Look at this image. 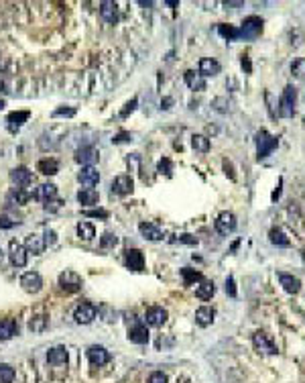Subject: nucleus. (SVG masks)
<instances>
[{"label":"nucleus","mask_w":305,"mask_h":383,"mask_svg":"<svg viewBox=\"0 0 305 383\" xmlns=\"http://www.w3.org/2000/svg\"><path fill=\"white\" fill-rule=\"evenodd\" d=\"M254 141H257V157L259 159H267L279 147V139L273 137V135H268L265 128H261L257 132V139H254Z\"/></svg>","instance_id":"nucleus-1"},{"label":"nucleus","mask_w":305,"mask_h":383,"mask_svg":"<svg viewBox=\"0 0 305 383\" xmlns=\"http://www.w3.org/2000/svg\"><path fill=\"white\" fill-rule=\"evenodd\" d=\"M295 104H297V90L293 86H287L279 98V116L281 119H291L295 114Z\"/></svg>","instance_id":"nucleus-2"},{"label":"nucleus","mask_w":305,"mask_h":383,"mask_svg":"<svg viewBox=\"0 0 305 383\" xmlns=\"http://www.w3.org/2000/svg\"><path fill=\"white\" fill-rule=\"evenodd\" d=\"M238 33H240V39H257L263 33V19L261 16H246Z\"/></svg>","instance_id":"nucleus-3"},{"label":"nucleus","mask_w":305,"mask_h":383,"mask_svg":"<svg viewBox=\"0 0 305 383\" xmlns=\"http://www.w3.org/2000/svg\"><path fill=\"white\" fill-rule=\"evenodd\" d=\"M252 342H254V346H257V351H261V353H265V355H277V353H279V348H277L275 340L270 339L267 332H261V330L254 332Z\"/></svg>","instance_id":"nucleus-4"},{"label":"nucleus","mask_w":305,"mask_h":383,"mask_svg":"<svg viewBox=\"0 0 305 383\" xmlns=\"http://www.w3.org/2000/svg\"><path fill=\"white\" fill-rule=\"evenodd\" d=\"M59 286H61V290L70 292V294L79 292L81 290V277L72 269H65L63 273H59Z\"/></svg>","instance_id":"nucleus-5"},{"label":"nucleus","mask_w":305,"mask_h":383,"mask_svg":"<svg viewBox=\"0 0 305 383\" xmlns=\"http://www.w3.org/2000/svg\"><path fill=\"white\" fill-rule=\"evenodd\" d=\"M216 230L220 232V235H224V237H228L230 232H234L236 230V216L232 214V212H220V216L216 218Z\"/></svg>","instance_id":"nucleus-6"},{"label":"nucleus","mask_w":305,"mask_h":383,"mask_svg":"<svg viewBox=\"0 0 305 383\" xmlns=\"http://www.w3.org/2000/svg\"><path fill=\"white\" fill-rule=\"evenodd\" d=\"M8 259L14 267H25L27 265V249L25 245L16 243V241H10L8 245Z\"/></svg>","instance_id":"nucleus-7"},{"label":"nucleus","mask_w":305,"mask_h":383,"mask_svg":"<svg viewBox=\"0 0 305 383\" xmlns=\"http://www.w3.org/2000/svg\"><path fill=\"white\" fill-rule=\"evenodd\" d=\"M21 288H23L27 294H37V292H41V288H43V277H41L37 271H27V273L21 277Z\"/></svg>","instance_id":"nucleus-8"},{"label":"nucleus","mask_w":305,"mask_h":383,"mask_svg":"<svg viewBox=\"0 0 305 383\" xmlns=\"http://www.w3.org/2000/svg\"><path fill=\"white\" fill-rule=\"evenodd\" d=\"M128 340L134 344H147L149 342V330L141 320H134V324L128 326Z\"/></svg>","instance_id":"nucleus-9"},{"label":"nucleus","mask_w":305,"mask_h":383,"mask_svg":"<svg viewBox=\"0 0 305 383\" xmlns=\"http://www.w3.org/2000/svg\"><path fill=\"white\" fill-rule=\"evenodd\" d=\"M96 314H98V308L94 304H79L74 312V318L77 324H90L96 318Z\"/></svg>","instance_id":"nucleus-10"},{"label":"nucleus","mask_w":305,"mask_h":383,"mask_svg":"<svg viewBox=\"0 0 305 383\" xmlns=\"http://www.w3.org/2000/svg\"><path fill=\"white\" fill-rule=\"evenodd\" d=\"M145 320L149 326H163L167 322V310L161 306H151L145 312Z\"/></svg>","instance_id":"nucleus-11"},{"label":"nucleus","mask_w":305,"mask_h":383,"mask_svg":"<svg viewBox=\"0 0 305 383\" xmlns=\"http://www.w3.org/2000/svg\"><path fill=\"white\" fill-rule=\"evenodd\" d=\"M124 261H126V267L132 269V271H143L145 269V257L139 249H126L124 251Z\"/></svg>","instance_id":"nucleus-12"},{"label":"nucleus","mask_w":305,"mask_h":383,"mask_svg":"<svg viewBox=\"0 0 305 383\" xmlns=\"http://www.w3.org/2000/svg\"><path fill=\"white\" fill-rule=\"evenodd\" d=\"M88 359L92 363V367H102V365H106L110 361V353L106 351L104 346L94 344V346L88 348Z\"/></svg>","instance_id":"nucleus-13"},{"label":"nucleus","mask_w":305,"mask_h":383,"mask_svg":"<svg viewBox=\"0 0 305 383\" xmlns=\"http://www.w3.org/2000/svg\"><path fill=\"white\" fill-rule=\"evenodd\" d=\"M132 190H134V181L130 175H118L112 181V192L118 196H128V194H132Z\"/></svg>","instance_id":"nucleus-14"},{"label":"nucleus","mask_w":305,"mask_h":383,"mask_svg":"<svg viewBox=\"0 0 305 383\" xmlns=\"http://www.w3.org/2000/svg\"><path fill=\"white\" fill-rule=\"evenodd\" d=\"M77 179H79V184L92 188L100 181V171L94 168V165H86V168H81V171L77 173Z\"/></svg>","instance_id":"nucleus-15"},{"label":"nucleus","mask_w":305,"mask_h":383,"mask_svg":"<svg viewBox=\"0 0 305 383\" xmlns=\"http://www.w3.org/2000/svg\"><path fill=\"white\" fill-rule=\"evenodd\" d=\"M100 16L108 25H114L118 21V6H116V2H112V0H104V2H100Z\"/></svg>","instance_id":"nucleus-16"},{"label":"nucleus","mask_w":305,"mask_h":383,"mask_svg":"<svg viewBox=\"0 0 305 383\" xmlns=\"http://www.w3.org/2000/svg\"><path fill=\"white\" fill-rule=\"evenodd\" d=\"M76 161L81 163L83 168H86V165H94L98 161V151L94 147H81L76 151Z\"/></svg>","instance_id":"nucleus-17"},{"label":"nucleus","mask_w":305,"mask_h":383,"mask_svg":"<svg viewBox=\"0 0 305 383\" xmlns=\"http://www.w3.org/2000/svg\"><path fill=\"white\" fill-rule=\"evenodd\" d=\"M67 359H70V353H67L65 346H53V348H49V353H47V361L51 365H55V367L65 365Z\"/></svg>","instance_id":"nucleus-18"},{"label":"nucleus","mask_w":305,"mask_h":383,"mask_svg":"<svg viewBox=\"0 0 305 383\" xmlns=\"http://www.w3.org/2000/svg\"><path fill=\"white\" fill-rule=\"evenodd\" d=\"M214 318H216V310L210 308V306H201V308L195 310V322H197V326H201V328L210 326V324L214 322Z\"/></svg>","instance_id":"nucleus-19"},{"label":"nucleus","mask_w":305,"mask_h":383,"mask_svg":"<svg viewBox=\"0 0 305 383\" xmlns=\"http://www.w3.org/2000/svg\"><path fill=\"white\" fill-rule=\"evenodd\" d=\"M45 239L41 235H29L27 241H25V249L27 253H33V255H41L45 251Z\"/></svg>","instance_id":"nucleus-20"},{"label":"nucleus","mask_w":305,"mask_h":383,"mask_svg":"<svg viewBox=\"0 0 305 383\" xmlns=\"http://www.w3.org/2000/svg\"><path fill=\"white\" fill-rule=\"evenodd\" d=\"M277 277H279V281H281V286H283V290L285 292H289V294H299V290H301V281L297 279V277H293L291 273H277Z\"/></svg>","instance_id":"nucleus-21"},{"label":"nucleus","mask_w":305,"mask_h":383,"mask_svg":"<svg viewBox=\"0 0 305 383\" xmlns=\"http://www.w3.org/2000/svg\"><path fill=\"white\" fill-rule=\"evenodd\" d=\"M55 196H57L55 184H41L39 188H35V192H33V198L41 200V202H49V200H53Z\"/></svg>","instance_id":"nucleus-22"},{"label":"nucleus","mask_w":305,"mask_h":383,"mask_svg":"<svg viewBox=\"0 0 305 383\" xmlns=\"http://www.w3.org/2000/svg\"><path fill=\"white\" fill-rule=\"evenodd\" d=\"M10 179H12V184L16 186H29L31 184V179H33V173L29 171V168H14L10 171Z\"/></svg>","instance_id":"nucleus-23"},{"label":"nucleus","mask_w":305,"mask_h":383,"mask_svg":"<svg viewBox=\"0 0 305 383\" xmlns=\"http://www.w3.org/2000/svg\"><path fill=\"white\" fill-rule=\"evenodd\" d=\"M185 84L195 92H201V90H206V78L201 74H195L193 70H188L185 72Z\"/></svg>","instance_id":"nucleus-24"},{"label":"nucleus","mask_w":305,"mask_h":383,"mask_svg":"<svg viewBox=\"0 0 305 383\" xmlns=\"http://www.w3.org/2000/svg\"><path fill=\"white\" fill-rule=\"evenodd\" d=\"M139 230H141V235H143L147 241H161V239H163L161 228L155 226V224H151V222H141V224H139Z\"/></svg>","instance_id":"nucleus-25"},{"label":"nucleus","mask_w":305,"mask_h":383,"mask_svg":"<svg viewBox=\"0 0 305 383\" xmlns=\"http://www.w3.org/2000/svg\"><path fill=\"white\" fill-rule=\"evenodd\" d=\"M220 63L216 61V59H212V57H203L201 61H199V74L206 78V76H218L220 74Z\"/></svg>","instance_id":"nucleus-26"},{"label":"nucleus","mask_w":305,"mask_h":383,"mask_svg":"<svg viewBox=\"0 0 305 383\" xmlns=\"http://www.w3.org/2000/svg\"><path fill=\"white\" fill-rule=\"evenodd\" d=\"M19 335V324L14 320H0V340H8Z\"/></svg>","instance_id":"nucleus-27"},{"label":"nucleus","mask_w":305,"mask_h":383,"mask_svg":"<svg viewBox=\"0 0 305 383\" xmlns=\"http://www.w3.org/2000/svg\"><path fill=\"white\" fill-rule=\"evenodd\" d=\"M27 121H29V112H27V110L10 112V114H8V119H6V123H8V128H10V130H14V128H21V127H23Z\"/></svg>","instance_id":"nucleus-28"},{"label":"nucleus","mask_w":305,"mask_h":383,"mask_svg":"<svg viewBox=\"0 0 305 383\" xmlns=\"http://www.w3.org/2000/svg\"><path fill=\"white\" fill-rule=\"evenodd\" d=\"M77 202L81 206H94L98 202V192L94 188H86V190H81L77 194Z\"/></svg>","instance_id":"nucleus-29"},{"label":"nucleus","mask_w":305,"mask_h":383,"mask_svg":"<svg viewBox=\"0 0 305 383\" xmlns=\"http://www.w3.org/2000/svg\"><path fill=\"white\" fill-rule=\"evenodd\" d=\"M31 196H33V194L25 192L23 188H12V190L8 192V202H10V204H27Z\"/></svg>","instance_id":"nucleus-30"},{"label":"nucleus","mask_w":305,"mask_h":383,"mask_svg":"<svg viewBox=\"0 0 305 383\" xmlns=\"http://www.w3.org/2000/svg\"><path fill=\"white\" fill-rule=\"evenodd\" d=\"M37 170L43 173V175H55L59 171V163L55 159H41Z\"/></svg>","instance_id":"nucleus-31"},{"label":"nucleus","mask_w":305,"mask_h":383,"mask_svg":"<svg viewBox=\"0 0 305 383\" xmlns=\"http://www.w3.org/2000/svg\"><path fill=\"white\" fill-rule=\"evenodd\" d=\"M268 239H270V243H273L275 247H289L291 245L289 237H287L281 228H273V230H270L268 232Z\"/></svg>","instance_id":"nucleus-32"},{"label":"nucleus","mask_w":305,"mask_h":383,"mask_svg":"<svg viewBox=\"0 0 305 383\" xmlns=\"http://www.w3.org/2000/svg\"><path fill=\"white\" fill-rule=\"evenodd\" d=\"M214 294H216L214 281H201V284L197 286V290H195V296H197L199 299H210Z\"/></svg>","instance_id":"nucleus-33"},{"label":"nucleus","mask_w":305,"mask_h":383,"mask_svg":"<svg viewBox=\"0 0 305 383\" xmlns=\"http://www.w3.org/2000/svg\"><path fill=\"white\" fill-rule=\"evenodd\" d=\"M77 237L83 241H92L96 237V228L92 222H79L77 224Z\"/></svg>","instance_id":"nucleus-34"},{"label":"nucleus","mask_w":305,"mask_h":383,"mask_svg":"<svg viewBox=\"0 0 305 383\" xmlns=\"http://www.w3.org/2000/svg\"><path fill=\"white\" fill-rule=\"evenodd\" d=\"M181 277H183V284H185V286H193L195 281H203L201 273L195 271V269H190V267H183V269H181Z\"/></svg>","instance_id":"nucleus-35"},{"label":"nucleus","mask_w":305,"mask_h":383,"mask_svg":"<svg viewBox=\"0 0 305 383\" xmlns=\"http://www.w3.org/2000/svg\"><path fill=\"white\" fill-rule=\"evenodd\" d=\"M218 33H220V35H222L224 39H228V41L240 39V33H238V29H236V27H232V25H218Z\"/></svg>","instance_id":"nucleus-36"},{"label":"nucleus","mask_w":305,"mask_h":383,"mask_svg":"<svg viewBox=\"0 0 305 383\" xmlns=\"http://www.w3.org/2000/svg\"><path fill=\"white\" fill-rule=\"evenodd\" d=\"M191 145L195 151H201V153H208L210 151V139L203 137V135H193L191 137Z\"/></svg>","instance_id":"nucleus-37"},{"label":"nucleus","mask_w":305,"mask_h":383,"mask_svg":"<svg viewBox=\"0 0 305 383\" xmlns=\"http://www.w3.org/2000/svg\"><path fill=\"white\" fill-rule=\"evenodd\" d=\"M47 324H49V318H47V316H35V318L29 322V328H31L33 332H43V330L47 328Z\"/></svg>","instance_id":"nucleus-38"},{"label":"nucleus","mask_w":305,"mask_h":383,"mask_svg":"<svg viewBox=\"0 0 305 383\" xmlns=\"http://www.w3.org/2000/svg\"><path fill=\"white\" fill-rule=\"evenodd\" d=\"M14 381V369L10 365H0V383H12Z\"/></svg>","instance_id":"nucleus-39"},{"label":"nucleus","mask_w":305,"mask_h":383,"mask_svg":"<svg viewBox=\"0 0 305 383\" xmlns=\"http://www.w3.org/2000/svg\"><path fill=\"white\" fill-rule=\"evenodd\" d=\"M116 243H118V237L112 235V232H104V235H102V239H100V247H102V249H110V247H114Z\"/></svg>","instance_id":"nucleus-40"},{"label":"nucleus","mask_w":305,"mask_h":383,"mask_svg":"<svg viewBox=\"0 0 305 383\" xmlns=\"http://www.w3.org/2000/svg\"><path fill=\"white\" fill-rule=\"evenodd\" d=\"M291 72H293V76H297V78H305V59H297V61H293Z\"/></svg>","instance_id":"nucleus-41"},{"label":"nucleus","mask_w":305,"mask_h":383,"mask_svg":"<svg viewBox=\"0 0 305 383\" xmlns=\"http://www.w3.org/2000/svg\"><path fill=\"white\" fill-rule=\"evenodd\" d=\"M212 106H214V110H218V112H228L230 102H228L226 98H216L214 102H212Z\"/></svg>","instance_id":"nucleus-42"},{"label":"nucleus","mask_w":305,"mask_h":383,"mask_svg":"<svg viewBox=\"0 0 305 383\" xmlns=\"http://www.w3.org/2000/svg\"><path fill=\"white\" fill-rule=\"evenodd\" d=\"M98 312H100L102 316H104V320H106V322H114V320H116V312H114L112 308H108V306H102Z\"/></svg>","instance_id":"nucleus-43"},{"label":"nucleus","mask_w":305,"mask_h":383,"mask_svg":"<svg viewBox=\"0 0 305 383\" xmlns=\"http://www.w3.org/2000/svg\"><path fill=\"white\" fill-rule=\"evenodd\" d=\"M137 104H139V100H137V98H132L130 102H126V106L120 110V116H122V119H126V116H128V114H130L134 108H137Z\"/></svg>","instance_id":"nucleus-44"},{"label":"nucleus","mask_w":305,"mask_h":383,"mask_svg":"<svg viewBox=\"0 0 305 383\" xmlns=\"http://www.w3.org/2000/svg\"><path fill=\"white\" fill-rule=\"evenodd\" d=\"M226 294L230 298H236V281L232 275H228V279H226Z\"/></svg>","instance_id":"nucleus-45"},{"label":"nucleus","mask_w":305,"mask_h":383,"mask_svg":"<svg viewBox=\"0 0 305 383\" xmlns=\"http://www.w3.org/2000/svg\"><path fill=\"white\" fill-rule=\"evenodd\" d=\"M159 171L165 175H171V161L169 159H161L159 161Z\"/></svg>","instance_id":"nucleus-46"},{"label":"nucleus","mask_w":305,"mask_h":383,"mask_svg":"<svg viewBox=\"0 0 305 383\" xmlns=\"http://www.w3.org/2000/svg\"><path fill=\"white\" fill-rule=\"evenodd\" d=\"M149 383H167V377H165V373H161V371H155V373H151V377H149Z\"/></svg>","instance_id":"nucleus-47"},{"label":"nucleus","mask_w":305,"mask_h":383,"mask_svg":"<svg viewBox=\"0 0 305 383\" xmlns=\"http://www.w3.org/2000/svg\"><path fill=\"white\" fill-rule=\"evenodd\" d=\"M83 214L92 216V218H108V212L106 210H86Z\"/></svg>","instance_id":"nucleus-48"},{"label":"nucleus","mask_w":305,"mask_h":383,"mask_svg":"<svg viewBox=\"0 0 305 383\" xmlns=\"http://www.w3.org/2000/svg\"><path fill=\"white\" fill-rule=\"evenodd\" d=\"M53 116H76V108H57L53 110Z\"/></svg>","instance_id":"nucleus-49"},{"label":"nucleus","mask_w":305,"mask_h":383,"mask_svg":"<svg viewBox=\"0 0 305 383\" xmlns=\"http://www.w3.org/2000/svg\"><path fill=\"white\" fill-rule=\"evenodd\" d=\"M45 245L49 247V245H55V241H57V237H55V230H45Z\"/></svg>","instance_id":"nucleus-50"},{"label":"nucleus","mask_w":305,"mask_h":383,"mask_svg":"<svg viewBox=\"0 0 305 383\" xmlns=\"http://www.w3.org/2000/svg\"><path fill=\"white\" fill-rule=\"evenodd\" d=\"M179 243H188V245H197V239L191 237V235H181L179 237Z\"/></svg>","instance_id":"nucleus-51"},{"label":"nucleus","mask_w":305,"mask_h":383,"mask_svg":"<svg viewBox=\"0 0 305 383\" xmlns=\"http://www.w3.org/2000/svg\"><path fill=\"white\" fill-rule=\"evenodd\" d=\"M224 170H226V175H230V179H236V175H234V168H232V163H230V161H224Z\"/></svg>","instance_id":"nucleus-52"},{"label":"nucleus","mask_w":305,"mask_h":383,"mask_svg":"<svg viewBox=\"0 0 305 383\" xmlns=\"http://www.w3.org/2000/svg\"><path fill=\"white\" fill-rule=\"evenodd\" d=\"M124 141H130V135H128V132H120V135L114 137V143H124Z\"/></svg>","instance_id":"nucleus-53"},{"label":"nucleus","mask_w":305,"mask_h":383,"mask_svg":"<svg viewBox=\"0 0 305 383\" xmlns=\"http://www.w3.org/2000/svg\"><path fill=\"white\" fill-rule=\"evenodd\" d=\"M16 222H10L8 218H0V228H12Z\"/></svg>","instance_id":"nucleus-54"},{"label":"nucleus","mask_w":305,"mask_h":383,"mask_svg":"<svg viewBox=\"0 0 305 383\" xmlns=\"http://www.w3.org/2000/svg\"><path fill=\"white\" fill-rule=\"evenodd\" d=\"M6 88V74L0 72V90H4Z\"/></svg>","instance_id":"nucleus-55"},{"label":"nucleus","mask_w":305,"mask_h":383,"mask_svg":"<svg viewBox=\"0 0 305 383\" xmlns=\"http://www.w3.org/2000/svg\"><path fill=\"white\" fill-rule=\"evenodd\" d=\"M242 68H246V72H250V61H248V55H242Z\"/></svg>","instance_id":"nucleus-56"},{"label":"nucleus","mask_w":305,"mask_h":383,"mask_svg":"<svg viewBox=\"0 0 305 383\" xmlns=\"http://www.w3.org/2000/svg\"><path fill=\"white\" fill-rule=\"evenodd\" d=\"M163 104H165L163 108H171V106H169V104H173V100H171V98H165V100H163Z\"/></svg>","instance_id":"nucleus-57"},{"label":"nucleus","mask_w":305,"mask_h":383,"mask_svg":"<svg viewBox=\"0 0 305 383\" xmlns=\"http://www.w3.org/2000/svg\"><path fill=\"white\" fill-rule=\"evenodd\" d=\"M4 108V100H0V110H2Z\"/></svg>","instance_id":"nucleus-58"},{"label":"nucleus","mask_w":305,"mask_h":383,"mask_svg":"<svg viewBox=\"0 0 305 383\" xmlns=\"http://www.w3.org/2000/svg\"><path fill=\"white\" fill-rule=\"evenodd\" d=\"M2 257H4V255H2V251H0V263H2Z\"/></svg>","instance_id":"nucleus-59"}]
</instances>
